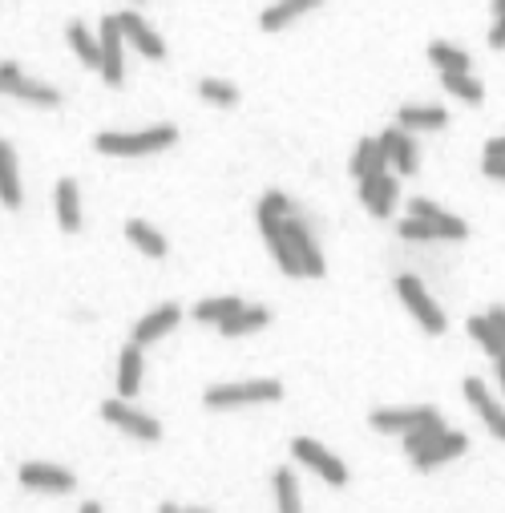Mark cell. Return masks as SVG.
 <instances>
[{"label":"cell","mask_w":505,"mask_h":513,"mask_svg":"<svg viewBox=\"0 0 505 513\" xmlns=\"http://www.w3.org/2000/svg\"><path fill=\"white\" fill-rule=\"evenodd\" d=\"M178 142V130L170 122L162 126H150V130H134V134H122V130H101L93 138V150L97 154H110V158H142V154H158V150H170Z\"/></svg>","instance_id":"cell-1"},{"label":"cell","mask_w":505,"mask_h":513,"mask_svg":"<svg viewBox=\"0 0 505 513\" xmlns=\"http://www.w3.org/2000/svg\"><path fill=\"white\" fill-rule=\"evenodd\" d=\"M283 400V384L279 380H251V384H215L202 392L207 408H243V404H271Z\"/></svg>","instance_id":"cell-2"},{"label":"cell","mask_w":505,"mask_h":513,"mask_svg":"<svg viewBox=\"0 0 505 513\" xmlns=\"http://www.w3.org/2000/svg\"><path fill=\"white\" fill-rule=\"evenodd\" d=\"M396 295H400V303L413 312V320L429 332V336H441L445 332V312H441V303L425 291V283L417 279V275H400L396 279Z\"/></svg>","instance_id":"cell-3"},{"label":"cell","mask_w":505,"mask_h":513,"mask_svg":"<svg viewBox=\"0 0 505 513\" xmlns=\"http://www.w3.org/2000/svg\"><path fill=\"white\" fill-rule=\"evenodd\" d=\"M97 41H101V81L110 89L122 85L126 77V61H122V49H126V37H122V25H118V13L114 17H101V29H97Z\"/></svg>","instance_id":"cell-4"},{"label":"cell","mask_w":505,"mask_h":513,"mask_svg":"<svg viewBox=\"0 0 505 513\" xmlns=\"http://www.w3.org/2000/svg\"><path fill=\"white\" fill-rule=\"evenodd\" d=\"M0 89L13 93V97H21V101H29V106H41V110L61 106V93H57L53 85H41V81L25 77L21 65H13V61L0 65Z\"/></svg>","instance_id":"cell-5"},{"label":"cell","mask_w":505,"mask_h":513,"mask_svg":"<svg viewBox=\"0 0 505 513\" xmlns=\"http://www.w3.org/2000/svg\"><path fill=\"white\" fill-rule=\"evenodd\" d=\"M101 417H106L110 425H118L126 437H134V441H158L162 437V425L158 421H150L146 413H138V408H130L122 396H114V400H106L101 404Z\"/></svg>","instance_id":"cell-6"},{"label":"cell","mask_w":505,"mask_h":513,"mask_svg":"<svg viewBox=\"0 0 505 513\" xmlns=\"http://www.w3.org/2000/svg\"><path fill=\"white\" fill-rule=\"evenodd\" d=\"M291 453L308 465V469H316L328 485H348V465L336 457V453H328L320 441H312V437H295L291 441Z\"/></svg>","instance_id":"cell-7"},{"label":"cell","mask_w":505,"mask_h":513,"mask_svg":"<svg viewBox=\"0 0 505 513\" xmlns=\"http://www.w3.org/2000/svg\"><path fill=\"white\" fill-rule=\"evenodd\" d=\"M396 194H400V186H396L392 174H368V178H360V202H364V211L376 215V219H388L396 211Z\"/></svg>","instance_id":"cell-8"},{"label":"cell","mask_w":505,"mask_h":513,"mask_svg":"<svg viewBox=\"0 0 505 513\" xmlns=\"http://www.w3.org/2000/svg\"><path fill=\"white\" fill-rule=\"evenodd\" d=\"M437 417V408L429 404H409V408H376V413L368 417L376 433H413L421 421Z\"/></svg>","instance_id":"cell-9"},{"label":"cell","mask_w":505,"mask_h":513,"mask_svg":"<svg viewBox=\"0 0 505 513\" xmlns=\"http://www.w3.org/2000/svg\"><path fill=\"white\" fill-rule=\"evenodd\" d=\"M118 25H122L126 45H134L142 57H150V61H162V57H166V41H162L134 9H122V13H118Z\"/></svg>","instance_id":"cell-10"},{"label":"cell","mask_w":505,"mask_h":513,"mask_svg":"<svg viewBox=\"0 0 505 513\" xmlns=\"http://www.w3.org/2000/svg\"><path fill=\"white\" fill-rule=\"evenodd\" d=\"M182 324V307L178 303H162V307H154L150 316H142L138 324H134V344L138 348H146V344H154V340H162L166 332H174Z\"/></svg>","instance_id":"cell-11"},{"label":"cell","mask_w":505,"mask_h":513,"mask_svg":"<svg viewBox=\"0 0 505 513\" xmlns=\"http://www.w3.org/2000/svg\"><path fill=\"white\" fill-rule=\"evenodd\" d=\"M461 388H465V400L477 408V417L485 421V429H489L497 441H505V408H501V404L489 396V388H485L477 376H469Z\"/></svg>","instance_id":"cell-12"},{"label":"cell","mask_w":505,"mask_h":513,"mask_svg":"<svg viewBox=\"0 0 505 513\" xmlns=\"http://www.w3.org/2000/svg\"><path fill=\"white\" fill-rule=\"evenodd\" d=\"M469 449V437L465 433H453V429H445L429 449H421V453H413V465L421 469V473H433L437 465H445V461H453V457H461Z\"/></svg>","instance_id":"cell-13"},{"label":"cell","mask_w":505,"mask_h":513,"mask_svg":"<svg viewBox=\"0 0 505 513\" xmlns=\"http://www.w3.org/2000/svg\"><path fill=\"white\" fill-rule=\"evenodd\" d=\"M21 485L29 489H41V493H69L77 485V477L61 465H45V461H33V465H21Z\"/></svg>","instance_id":"cell-14"},{"label":"cell","mask_w":505,"mask_h":513,"mask_svg":"<svg viewBox=\"0 0 505 513\" xmlns=\"http://www.w3.org/2000/svg\"><path fill=\"white\" fill-rule=\"evenodd\" d=\"M320 5H324V0H275V5H267L259 13V29L263 33H283L287 25H295L303 13H312Z\"/></svg>","instance_id":"cell-15"},{"label":"cell","mask_w":505,"mask_h":513,"mask_svg":"<svg viewBox=\"0 0 505 513\" xmlns=\"http://www.w3.org/2000/svg\"><path fill=\"white\" fill-rule=\"evenodd\" d=\"M409 215H413V219H421V223H429L441 239H465V235H469V227H465L457 215H449V211L433 207L429 198H413V202H409Z\"/></svg>","instance_id":"cell-16"},{"label":"cell","mask_w":505,"mask_h":513,"mask_svg":"<svg viewBox=\"0 0 505 513\" xmlns=\"http://www.w3.org/2000/svg\"><path fill=\"white\" fill-rule=\"evenodd\" d=\"M255 215H259V231H263V239H267V251H271V259L279 263V271H283L287 279H303V267H299L295 251L287 247V239L279 235L275 219H271V215H263V211H255Z\"/></svg>","instance_id":"cell-17"},{"label":"cell","mask_w":505,"mask_h":513,"mask_svg":"<svg viewBox=\"0 0 505 513\" xmlns=\"http://www.w3.org/2000/svg\"><path fill=\"white\" fill-rule=\"evenodd\" d=\"M0 202H5L9 211L21 207V162H17L13 142H5V138H0Z\"/></svg>","instance_id":"cell-18"},{"label":"cell","mask_w":505,"mask_h":513,"mask_svg":"<svg viewBox=\"0 0 505 513\" xmlns=\"http://www.w3.org/2000/svg\"><path fill=\"white\" fill-rule=\"evenodd\" d=\"M53 207H57V227H61L65 235H77V231H81V190H77L73 178H61V182H57Z\"/></svg>","instance_id":"cell-19"},{"label":"cell","mask_w":505,"mask_h":513,"mask_svg":"<svg viewBox=\"0 0 505 513\" xmlns=\"http://www.w3.org/2000/svg\"><path fill=\"white\" fill-rule=\"evenodd\" d=\"M380 146H384L388 162L396 166V174H417V142L404 134L400 126L384 130V134H380Z\"/></svg>","instance_id":"cell-20"},{"label":"cell","mask_w":505,"mask_h":513,"mask_svg":"<svg viewBox=\"0 0 505 513\" xmlns=\"http://www.w3.org/2000/svg\"><path fill=\"white\" fill-rule=\"evenodd\" d=\"M138 384H142V348L130 340V344L118 352V396H122V400L138 396Z\"/></svg>","instance_id":"cell-21"},{"label":"cell","mask_w":505,"mask_h":513,"mask_svg":"<svg viewBox=\"0 0 505 513\" xmlns=\"http://www.w3.org/2000/svg\"><path fill=\"white\" fill-rule=\"evenodd\" d=\"M396 126L400 130H445L449 114L441 106H400L396 110Z\"/></svg>","instance_id":"cell-22"},{"label":"cell","mask_w":505,"mask_h":513,"mask_svg":"<svg viewBox=\"0 0 505 513\" xmlns=\"http://www.w3.org/2000/svg\"><path fill=\"white\" fill-rule=\"evenodd\" d=\"M243 307H247V303H243L239 295H215V299H198L190 316H194L198 324H223V320H231L235 312H243Z\"/></svg>","instance_id":"cell-23"},{"label":"cell","mask_w":505,"mask_h":513,"mask_svg":"<svg viewBox=\"0 0 505 513\" xmlns=\"http://www.w3.org/2000/svg\"><path fill=\"white\" fill-rule=\"evenodd\" d=\"M384 166H388V154H384V146H380V138H364V142L356 146V154H352V162H348V170H352V178H368V174H384Z\"/></svg>","instance_id":"cell-24"},{"label":"cell","mask_w":505,"mask_h":513,"mask_svg":"<svg viewBox=\"0 0 505 513\" xmlns=\"http://www.w3.org/2000/svg\"><path fill=\"white\" fill-rule=\"evenodd\" d=\"M271 324V312L267 307H243V312H235L231 320H223L219 324V332L227 336V340H235V336H251V332H259V328H267Z\"/></svg>","instance_id":"cell-25"},{"label":"cell","mask_w":505,"mask_h":513,"mask_svg":"<svg viewBox=\"0 0 505 513\" xmlns=\"http://www.w3.org/2000/svg\"><path fill=\"white\" fill-rule=\"evenodd\" d=\"M65 41H69V49H73L85 65L101 69V41H97L93 33H85V25H81V21H69V25H65Z\"/></svg>","instance_id":"cell-26"},{"label":"cell","mask_w":505,"mask_h":513,"mask_svg":"<svg viewBox=\"0 0 505 513\" xmlns=\"http://www.w3.org/2000/svg\"><path fill=\"white\" fill-rule=\"evenodd\" d=\"M126 239H130L142 255H150V259H166V251H170L166 239H162L150 223H142V219H130V223H126Z\"/></svg>","instance_id":"cell-27"},{"label":"cell","mask_w":505,"mask_h":513,"mask_svg":"<svg viewBox=\"0 0 505 513\" xmlns=\"http://www.w3.org/2000/svg\"><path fill=\"white\" fill-rule=\"evenodd\" d=\"M429 61L441 69V73H469V53L449 45V41H429Z\"/></svg>","instance_id":"cell-28"},{"label":"cell","mask_w":505,"mask_h":513,"mask_svg":"<svg viewBox=\"0 0 505 513\" xmlns=\"http://www.w3.org/2000/svg\"><path fill=\"white\" fill-rule=\"evenodd\" d=\"M198 97L211 101V106H219V110H235L239 106V89L231 81H223V77H202L198 81Z\"/></svg>","instance_id":"cell-29"},{"label":"cell","mask_w":505,"mask_h":513,"mask_svg":"<svg viewBox=\"0 0 505 513\" xmlns=\"http://www.w3.org/2000/svg\"><path fill=\"white\" fill-rule=\"evenodd\" d=\"M465 328H469V336H473V340H477V344H481V348H485L493 360H505L501 332L493 328V320H489V316H469V324H465Z\"/></svg>","instance_id":"cell-30"},{"label":"cell","mask_w":505,"mask_h":513,"mask_svg":"<svg viewBox=\"0 0 505 513\" xmlns=\"http://www.w3.org/2000/svg\"><path fill=\"white\" fill-rule=\"evenodd\" d=\"M441 85H445L453 97L469 101V106H481V101H485V89H481V81H477L473 73H441Z\"/></svg>","instance_id":"cell-31"},{"label":"cell","mask_w":505,"mask_h":513,"mask_svg":"<svg viewBox=\"0 0 505 513\" xmlns=\"http://www.w3.org/2000/svg\"><path fill=\"white\" fill-rule=\"evenodd\" d=\"M441 433H445V421H441V413H437V417L421 421V425H417L413 433H404V453H409V457H413V453L429 449V445H433V441H437Z\"/></svg>","instance_id":"cell-32"},{"label":"cell","mask_w":505,"mask_h":513,"mask_svg":"<svg viewBox=\"0 0 505 513\" xmlns=\"http://www.w3.org/2000/svg\"><path fill=\"white\" fill-rule=\"evenodd\" d=\"M275 501H279V513H299V485L291 469H275Z\"/></svg>","instance_id":"cell-33"},{"label":"cell","mask_w":505,"mask_h":513,"mask_svg":"<svg viewBox=\"0 0 505 513\" xmlns=\"http://www.w3.org/2000/svg\"><path fill=\"white\" fill-rule=\"evenodd\" d=\"M396 231H400V239H413V243H433V239H441V235H437L429 223H421V219H413V215L404 219Z\"/></svg>","instance_id":"cell-34"},{"label":"cell","mask_w":505,"mask_h":513,"mask_svg":"<svg viewBox=\"0 0 505 513\" xmlns=\"http://www.w3.org/2000/svg\"><path fill=\"white\" fill-rule=\"evenodd\" d=\"M489 49H493V53H501V49H505V13H501V17H493V29H489Z\"/></svg>","instance_id":"cell-35"},{"label":"cell","mask_w":505,"mask_h":513,"mask_svg":"<svg viewBox=\"0 0 505 513\" xmlns=\"http://www.w3.org/2000/svg\"><path fill=\"white\" fill-rule=\"evenodd\" d=\"M481 174L493 178V182H505V158H485L481 162Z\"/></svg>","instance_id":"cell-36"},{"label":"cell","mask_w":505,"mask_h":513,"mask_svg":"<svg viewBox=\"0 0 505 513\" xmlns=\"http://www.w3.org/2000/svg\"><path fill=\"white\" fill-rule=\"evenodd\" d=\"M489 320H493V328L501 332V344H505V307H501V303L489 307Z\"/></svg>","instance_id":"cell-37"},{"label":"cell","mask_w":505,"mask_h":513,"mask_svg":"<svg viewBox=\"0 0 505 513\" xmlns=\"http://www.w3.org/2000/svg\"><path fill=\"white\" fill-rule=\"evenodd\" d=\"M485 158H505V134L485 142Z\"/></svg>","instance_id":"cell-38"},{"label":"cell","mask_w":505,"mask_h":513,"mask_svg":"<svg viewBox=\"0 0 505 513\" xmlns=\"http://www.w3.org/2000/svg\"><path fill=\"white\" fill-rule=\"evenodd\" d=\"M497 364V380H501V392H505V360H493Z\"/></svg>","instance_id":"cell-39"},{"label":"cell","mask_w":505,"mask_h":513,"mask_svg":"<svg viewBox=\"0 0 505 513\" xmlns=\"http://www.w3.org/2000/svg\"><path fill=\"white\" fill-rule=\"evenodd\" d=\"M489 9H493V17H501L505 13V0H489Z\"/></svg>","instance_id":"cell-40"},{"label":"cell","mask_w":505,"mask_h":513,"mask_svg":"<svg viewBox=\"0 0 505 513\" xmlns=\"http://www.w3.org/2000/svg\"><path fill=\"white\" fill-rule=\"evenodd\" d=\"M81 513H101V505H97V501H85V505H81Z\"/></svg>","instance_id":"cell-41"},{"label":"cell","mask_w":505,"mask_h":513,"mask_svg":"<svg viewBox=\"0 0 505 513\" xmlns=\"http://www.w3.org/2000/svg\"><path fill=\"white\" fill-rule=\"evenodd\" d=\"M158 513H182L178 505H158Z\"/></svg>","instance_id":"cell-42"},{"label":"cell","mask_w":505,"mask_h":513,"mask_svg":"<svg viewBox=\"0 0 505 513\" xmlns=\"http://www.w3.org/2000/svg\"><path fill=\"white\" fill-rule=\"evenodd\" d=\"M182 513H207V509H182Z\"/></svg>","instance_id":"cell-43"}]
</instances>
